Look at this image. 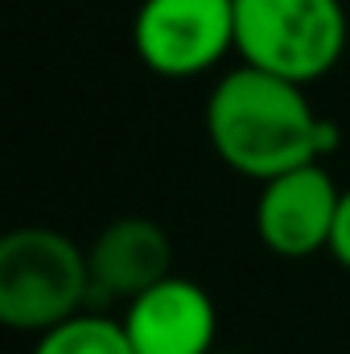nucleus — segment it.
<instances>
[{
	"label": "nucleus",
	"mask_w": 350,
	"mask_h": 354,
	"mask_svg": "<svg viewBox=\"0 0 350 354\" xmlns=\"http://www.w3.org/2000/svg\"><path fill=\"white\" fill-rule=\"evenodd\" d=\"M330 256L350 272V189H342V202H338V218H334V235H330Z\"/></svg>",
	"instance_id": "9"
},
{
	"label": "nucleus",
	"mask_w": 350,
	"mask_h": 354,
	"mask_svg": "<svg viewBox=\"0 0 350 354\" xmlns=\"http://www.w3.org/2000/svg\"><path fill=\"white\" fill-rule=\"evenodd\" d=\"M124 334L136 354H214L219 309L198 280L169 276L124 305Z\"/></svg>",
	"instance_id": "7"
},
{
	"label": "nucleus",
	"mask_w": 350,
	"mask_h": 354,
	"mask_svg": "<svg viewBox=\"0 0 350 354\" xmlns=\"http://www.w3.org/2000/svg\"><path fill=\"white\" fill-rule=\"evenodd\" d=\"M132 46L161 79L206 75L235 50V0H140Z\"/></svg>",
	"instance_id": "4"
},
{
	"label": "nucleus",
	"mask_w": 350,
	"mask_h": 354,
	"mask_svg": "<svg viewBox=\"0 0 350 354\" xmlns=\"http://www.w3.org/2000/svg\"><path fill=\"white\" fill-rule=\"evenodd\" d=\"M91 305L107 301H136L153 284L174 276V239L157 218L124 214L111 218L87 248Z\"/></svg>",
	"instance_id": "6"
},
{
	"label": "nucleus",
	"mask_w": 350,
	"mask_h": 354,
	"mask_svg": "<svg viewBox=\"0 0 350 354\" xmlns=\"http://www.w3.org/2000/svg\"><path fill=\"white\" fill-rule=\"evenodd\" d=\"M214 354H243V351H214Z\"/></svg>",
	"instance_id": "10"
},
{
	"label": "nucleus",
	"mask_w": 350,
	"mask_h": 354,
	"mask_svg": "<svg viewBox=\"0 0 350 354\" xmlns=\"http://www.w3.org/2000/svg\"><path fill=\"white\" fill-rule=\"evenodd\" d=\"M29 354H136V351L124 334V322L87 309V313L54 326L50 334H42Z\"/></svg>",
	"instance_id": "8"
},
{
	"label": "nucleus",
	"mask_w": 350,
	"mask_h": 354,
	"mask_svg": "<svg viewBox=\"0 0 350 354\" xmlns=\"http://www.w3.org/2000/svg\"><path fill=\"white\" fill-rule=\"evenodd\" d=\"M206 136L231 174L260 185L322 165V157L338 149V124L309 103L305 87L252 66H235L214 83L206 99Z\"/></svg>",
	"instance_id": "1"
},
{
	"label": "nucleus",
	"mask_w": 350,
	"mask_h": 354,
	"mask_svg": "<svg viewBox=\"0 0 350 354\" xmlns=\"http://www.w3.org/2000/svg\"><path fill=\"white\" fill-rule=\"evenodd\" d=\"M350 21L342 0H235L239 66L309 87L347 54Z\"/></svg>",
	"instance_id": "3"
},
{
	"label": "nucleus",
	"mask_w": 350,
	"mask_h": 354,
	"mask_svg": "<svg viewBox=\"0 0 350 354\" xmlns=\"http://www.w3.org/2000/svg\"><path fill=\"white\" fill-rule=\"evenodd\" d=\"M342 189L326 165H305L264 181L256 202V235L272 256L305 260L330 252Z\"/></svg>",
	"instance_id": "5"
},
{
	"label": "nucleus",
	"mask_w": 350,
	"mask_h": 354,
	"mask_svg": "<svg viewBox=\"0 0 350 354\" xmlns=\"http://www.w3.org/2000/svg\"><path fill=\"white\" fill-rule=\"evenodd\" d=\"M87 309V248L54 227H17L0 239V322L8 330L42 338Z\"/></svg>",
	"instance_id": "2"
}]
</instances>
